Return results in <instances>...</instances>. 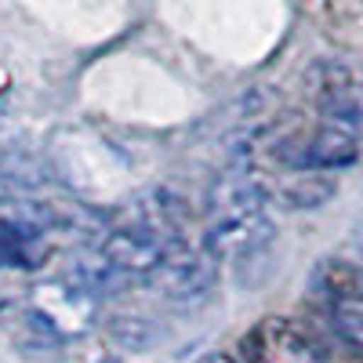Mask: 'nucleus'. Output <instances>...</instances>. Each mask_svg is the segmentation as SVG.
Segmentation results:
<instances>
[{
    "label": "nucleus",
    "mask_w": 363,
    "mask_h": 363,
    "mask_svg": "<svg viewBox=\"0 0 363 363\" xmlns=\"http://www.w3.org/2000/svg\"><path fill=\"white\" fill-rule=\"evenodd\" d=\"M109 335L124 349H149L157 342V327L138 316H116V320H109Z\"/></svg>",
    "instance_id": "0eeeda50"
},
{
    "label": "nucleus",
    "mask_w": 363,
    "mask_h": 363,
    "mask_svg": "<svg viewBox=\"0 0 363 363\" xmlns=\"http://www.w3.org/2000/svg\"><path fill=\"white\" fill-rule=\"evenodd\" d=\"M320 106H323L327 120H330L335 128H342V131H356V128H363V91L352 87L349 80L330 84V87L323 91Z\"/></svg>",
    "instance_id": "423d86ee"
},
{
    "label": "nucleus",
    "mask_w": 363,
    "mask_h": 363,
    "mask_svg": "<svg viewBox=\"0 0 363 363\" xmlns=\"http://www.w3.org/2000/svg\"><path fill=\"white\" fill-rule=\"evenodd\" d=\"M8 196V186H4V182H0V200H4Z\"/></svg>",
    "instance_id": "6e6552de"
},
{
    "label": "nucleus",
    "mask_w": 363,
    "mask_h": 363,
    "mask_svg": "<svg viewBox=\"0 0 363 363\" xmlns=\"http://www.w3.org/2000/svg\"><path fill=\"white\" fill-rule=\"evenodd\" d=\"M313 294L323 301V309L335 330L356 349H363V269L352 262H320L313 280Z\"/></svg>",
    "instance_id": "f257e3e1"
},
{
    "label": "nucleus",
    "mask_w": 363,
    "mask_h": 363,
    "mask_svg": "<svg viewBox=\"0 0 363 363\" xmlns=\"http://www.w3.org/2000/svg\"><path fill=\"white\" fill-rule=\"evenodd\" d=\"M102 363H120V359H102Z\"/></svg>",
    "instance_id": "1a4fd4ad"
},
{
    "label": "nucleus",
    "mask_w": 363,
    "mask_h": 363,
    "mask_svg": "<svg viewBox=\"0 0 363 363\" xmlns=\"http://www.w3.org/2000/svg\"><path fill=\"white\" fill-rule=\"evenodd\" d=\"M277 157L280 164H287L291 171H330V167H349L359 157V145L352 138V131H342L335 124H323L313 131H298L287 135L277 145Z\"/></svg>",
    "instance_id": "f03ea898"
},
{
    "label": "nucleus",
    "mask_w": 363,
    "mask_h": 363,
    "mask_svg": "<svg viewBox=\"0 0 363 363\" xmlns=\"http://www.w3.org/2000/svg\"><path fill=\"white\" fill-rule=\"evenodd\" d=\"M48 222H51L48 207H29V203L0 218V265H18V269L33 265Z\"/></svg>",
    "instance_id": "20e7f679"
},
{
    "label": "nucleus",
    "mask_w": 363,
    "mask_h": 363,
    "mask_svg": "<svg viewBox=\"0 0 363 363\" xmlns=\"http://www.w3.org/2000/svg\"><path fill=\"white\" fill-rule=\"evenodd\" d=\"M277 203H284L287 211H313L320 203H327L335 196V182L327 174H313V171H298L294 178H284L277 189H272Z\"/></svg>",
    "instance_id": "39448f33"
},
{
    "label": "nucleus",
    "mask_w": 363,
    "mask_h": 363,
    "mask_svg": "<svg viewBox=\"0 0 363 363\" xmlns=\"http://www.w3.org/2000/svg\"><path fill=\"white\" fill-rule=\"evenodd\" d=\"M215 272H218V258L207 247H178L167 255V262L153 272L149 284L160 294H167L171 301H186L215 284Z\"/></svg>",
    "instance_id": "7ed1b4c3"
}]
</instances>
